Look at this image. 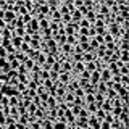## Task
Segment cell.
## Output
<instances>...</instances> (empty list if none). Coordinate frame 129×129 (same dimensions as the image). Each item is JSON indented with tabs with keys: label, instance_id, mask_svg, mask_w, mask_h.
<instances>
[{
	"label": "cell",
	"instance_id": "cell-1",
	"mask_svg": "<svg viewBox=\"0 0 129 129\" xmlns=\"http://www.w3.org/2000/svg\"><path fill=\"white\" fill-rule=\"evenodd\" d=\"M0 94L8 97V99H10V97H18V99H21V94H19L13 86H10V84H3L2 89H0Z\"/></svg>",
	"mask_w": 129,
	"mask_h": 129
},
{
	"label": "cell",
	"instance_id": "cell-2",
	"mask_svg": "<svg viewBox=\"0 0 129 129\" xmlns=\"http://www.w3.org/2000/svg\"><path fill=\"white\" fill-rule=\"evenodd\" d=\"M60 64H61V71H60V73H71L73 71V61L70 58L60 60Z\"/></svg>",
	"mask_w": 129,
	"mask_h": 129
},
{
	"label": "cell",
	"instance_id": "cell-3",
	"mask_svg": "<svg viewBox=\"0 0 129 129\" xmlns=\"http://www.w3.org/2000/svg\"><path fill=\"white\" fill-rule=\"evenodd\" d=\"M71 79H73V74H71V73H60V74H58V81H56V82L63 84V86H68Z\"/></svg>",
	"mask_w": 129,
	"mask_h": 129
},
{
	"label": "cell",
	"instance_id": "cell-4",
	"mask_svg": "<svg viewBox=\"0 0 129 129\" xmlns=\"http://www.w3.org/2000/svg\"><path fill=\"white\" fill-rule=\"evenodd\" d=\"M111 81V73L108 71V68H103V70H100V82H110Z\"/></svg>",
	"mask_w": 129,
	"mask_h": 129
},
{
	"label": "cell",
	"instance_id": "cell-5",
	"mask_svg": "<svg viewBox=\"0 0 129 129\" xmlns=\"http://www.w3.org/2000/svg\"><path fill=\"white\" fill-rule=\"evenodd\" d=\"M74 126L81 127V129H86V127H89V119H86V118H76Z\"/></svg>",
	"mask_w": 129,
	"mask_h": 129
},
{
	"label": "cell",
	"instance_id": "cell-6",
	"mask_svg": "<svg viewBox=\"0 0 129 129\" xmlns=\"http://www.w3.org/2000/svg\"><path fill=\"white\" fill-rule=\"evenodd\" d=\"M89 82H90V86H97V84L100 82V71L90 73V79H89Z\"/></svg>",
	"mask_w": 129,
	"mask_h": 129
},
{
	"label": "cell",
	"instance_id": "cell-7",
	"mask_svg": "<svg viewBox=\"0 0 129 129\" xmlns=\"http://www.w3.org/2000/svg\"><path fill=\"white\" fill-rule=\"evenodd\" d=\"M10 42H11V47H13L15 50L18 52V50H19V47H21V44H23V39H21V37H16V36H13Z\"/></svg>",
	"mask_w": 129,
	"mask_h": 129
},
{
	"label": "cell",
	"instance_id": "cell-8",
	"mask_svg": "<svg viewBox=\"0 0 129 129\" xmlns=\"http://www.w3.org/2000/svg\"><path fill=\"white\" fill-rule=\"evenodd\" d=\"M84 18H86L90 24H94V23H95V19H97V13H95L94 10H87V13L84 15Z\"/></svg>",
	"mask_w": 129,
	"mask_h": 129
},
{
	"label": "cell",
	"instance_id": "cell-9",
	"mask_svg": "<svg viewBox=\"0 0 129 129\" xmlns=\"http://www.w3.org/2000/svg\"><path fill=\"white\" fill-rule=\"evenodd\" d=\"M90 61H95L94 52H86V53H82V63H90Z\"/></svg>",
	"mask_w": 129,
	"mask_h": 129
},
{
	"label": "cell",
	"instance_id": "cell-10",
	"mask_svg": "<svg viewBox=\"0 0 129 129\" xmlns=\"http://www.w3.org/2000/svg\"><path fill=\"white\" fill-rule=\"evenodd\" d=\"M100 123H102V121H99L95 116H90V118H89V127H92V129H100Z\"/></svg>",
	"mask_w": 129,
	"mask_h": 129
},
{
	"label": "cell",
	"instance_id": "cell-11",
	"mask_svg": "<svg viewBox=\"0 0 129 129\" xmlns=\"http://www.w3.org/2000/svg\"><path fill=\"white\" fill-rule=\"evenodd\" d=\"M56 99L55 97H50L48 95V99H47V102H45V107H47V110H52V108H56Z\"/></svg>",
	"mask_w": 129,
	"mask_h": 129
},
{
	"label": "cell",
	"instance_id": "cell-12",
	"mask_svg": "<svg viewBox=\"0 0 129 129\" xmlns=\"http://www.w3.org/2000/svg\"><path fill=\"white\" fill-rule=\"evenodd\" d=\"M111 108H113V105H111L110 100H107V99H105V102L100 105V110H103L105 113H111Z\"/></svg>",
	"mask_w": 129,
	"mask_h": 129
},
{
	"label": "cell",
	"instance_id": "cell-13",
	"mask_svg": "<svg viewBox=\"0 0 129 129\" xmlns=\"http://www.w3.org/2000/svg\"><path fill=\"white\" fill-rule=\"evenodd\" d=\"M84 66H86V71L87 73L97 71V60H95V61H90V63H84Z\"/></svg>",
	"mask_w": 129,
	"mask_h": 129
},
{
	"label": "cell",
	"instance_id": "cell-14",
	"mask_svg": "<svg viewBox=\"0 0 129 129\" xmlns=\"http://www.w3.org/2000/svg\"><path fill=\"white\" fill-rule=\"evenodd\" d=\"M86 110L89 111V115H95V111L99 110V107H97V103H89V105H86Z\"/></svg>",
	"mask_w": 129,
	"mask_h": 129
},
{
	"label": "cell",
	"instance_id": "cell-15",
	"mask_svg": "<svg viewBox=\"0 0 129 129\" xmlns=\"http://www.w3.org/2000/svg\"><path fill=\"white\" fill-rule=\"evenodd\" d=\"M119 61L124 64L129 63V52H119Z\"/></svg>",
	"mask_w": 129,
	"mask_h": 129
},
{
	"label": "cell",
	"instance_id": "cell-16",
	"mask_svg": "<svg viewBox=\"0 0 129 129\" xmlns=\"http://www.w3.org/2000/svg\"><path fill=\"white\" fill-rule=\"evenodd\" d=\"M66 44L76 47V45H78V36H66Z\"/></svg>",
	"mask_w": 129,
	"mask_h": 129
},
{
	"label": "cell",
	"instance_id": "cell-17",
	"mask_svg": "<svg viewBox=\"0 0 129 129\" xmlns=\"http://www.w3.org/2000/svg\"><path fill=\"white\" fill-rule=\"evenodd\" d=\"M90 26H92V24L89 23L86 18H82V19H81V21H79V27H81V29H89V27H90Z\"/></svg>",
	"mask_w": 129,
	"mask_h": 129
},
{
	"label": "cell",
	"instance_id": "cell-18",
	"mask_svg": "<svg viewBox=\"0 0 129 129\" xmlns=\"http://www.w3.org/2000/svg\"><path fill=\"white\" fill-rule=\"evenodd\" d=\"M18 103H19L18 97H10L8 99V107H18Z\"/></svg>",
	"mask_w": 129,
	"mask_h": 129
},
{
	"label": "cell",
	"instance_id": "cell-19",
	"mask_svg": "<svg viewBox=\"0 0 129 129\" xmlns=\"http://www.w3.org/2000/svg\"><path fill=\"white\" fill-rule=\"evenodd\" d=\"M23 64H24V68H26L27 71H31L32 66H34V61H32V60H29V58H26V60L23 61Z\"/></svg>",
	"mask_w": 129,
	"mask_h": 129
},
{
	"label": "cell",
	"instance_id": "cell-20",
	"mask_svg": "<svg viewBox=\"0 0 129 129\" xmlns=\"http://www.w3.org/2000/svg\"><path fill=\"white\" fill-rule=\"evenodd\" d=\"M68 124H64L63 121H55L53 123V129H66Z\"/></svg>",
	"mask_w": 129,
	"mask_h": 129
},
{
	"label": "cell",
	"instance_id": "cell-21",
	"mask_svg": "<svg viewBox=\"0 0 129 129\" xmlns=\"http://www.w3.org/2000/svg\"><path fill=\"white\" fill-rule=\"evenodd\" d=\"M78 118H86V119H89V118H90V115H89V111L86 110V107H84V108H82V110H81V111H79V115H78Z\"/></svg>",
	"mask_w": 129,
	"mask_h": 129
},
{
	"label": "cell",
	"instance_id": "cell-22",
	"mask_svg": "<svg viewBox=\"0 0 129 129\" xmlns=\"http://www.w3.org/2000/svg\"><path fill=\"white\" fill-rule=\"evenodd\" d=\"M119 84H121V86H123V87H129V76H121V81H119Z\"/></svg>",
	"mask_w": 129,
	"mask_h": 129
},
{
	"label": "cell",
	"instance_id": "cell-23",
	"mask_svg": "<svg viewBox=\"0 0 129 129\" xmlns=\"http://www.w3.org/2000/svg\"><path fill=\"white\" fill-rule=\"evenodd\" d=\"M73 94H74V97H78V99H84V95H86L84 94V89H81V87H78Z\"/></svg>",
	"mask_w": 129,
	"mask_h": 129
},
{
	"label": "cell",
	"instance_id": "cell-24",
	"mask_svg": "<svg viewBox=\"0 0 129 129\" xmlns=\"http://www.w3.org/2000/svg\"><path fill=\"white\" fill-rule=\"evenodd\" d=\"M19 64H21V63H19V61H18V60H16V58H13V60H11V61H10V68H11V70H13V71H16V70H18V68H19Z\"/></svg>",
	"mask_w": 129,
	"mask_h": 129
},
{
	"label": "cell",
	"instance_id": "cell-25",
	"mask_svg": "<svg viewBox=\"0 0 129 129\" xmlns=\"http://www.w3.org/2000/svg\"><path fill=\"white\" fill-rule=\"evenodd\" d=\"M40 123L42 121H31L27 126H29V129H40Z\"/></svg>",
	"mask_w": 129,
	"mask_h": 129
},
{
	"label": "cell",
	"instance_id": "cell-26",
	"mask_svg": "<svg viewBox=\"0 0 129 129\" xmlns=\"http://www.w3.org/2000/svg\"><path fill=\"white\" fill-rule=\"evenodd\" d=\"M95 36H97V32H95V27L94 26H90V27H89V37H95Z\"/></svg>",
	"mask_w": 129,
	"mask_h": 129
},
{
	"label": "cell",
	"instance_id": "cell-27",
	"mask_svg": "<svg viewBox=\"0 0 129 129\" xmlns=\"http://www.w3.org/2000/svg\"><path fill=\"white\" fill-rule=\"evenodd\" d=\"M100 129H111V124H108V123H105V121H102V123H100Z\"/></svg>",
	"mask_w": 129,
	"mask_h": 129
},
{
	"label": "cell",
	"instance_id": "cell-28",
	"mask_svg": "<svg viewBox=\"0 0 129 129\" xmlns=\"http://www.w3.org/2000/svg\"><path fill=\"white\" fill-rule=\"evenodd\" d=\"M23 129H29V126H24V127H23Z\"/></svg>",
	"mask_w": 129,
	"mask_h": 129
}]
</instances>
